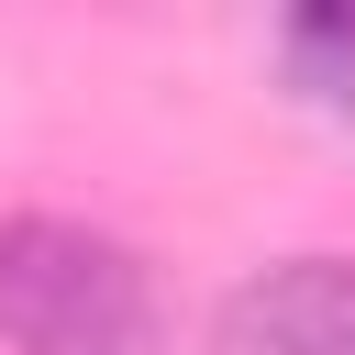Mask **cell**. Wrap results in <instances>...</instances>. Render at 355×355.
I'll return each mask as SVG.
<instances>
[{"mask_svg":"<svg viewBox=\"0 0 355 355\" xmlns=\"http://www.w3.org/2000/svg\"><path fill=\"white\" fill-rule=\"evenodd\" d=\"M222 355H355V266L288 255L222 300Z\"/></svg>","mask_w":355,"mask_h":355,"instance_id":"cell-2","label":"cell"},{"mask_svg":"<svg viewBox=\"0 0 355 355\" xmlns=\"http://www.w3.org/2000/svg\"><path fill=\"white\" fill-rule=\"evenodd\" d=\"M0 344L11 355H178L155 266L67 211L0 222Z\"/></svg>","mask_w":355,"mask_h":355,"instance_id":"cell-1","label":"cell"},{"mask_svg":"<svg viewBox=\"0 0 355 355\" xmlns=\"http://www.w3.org/2000/svg\"><path fill=\"white\" fill-rule=\"evenodd\" d=\"M288 78H300V100H322L333 122H355V11L288 22Z\"/></svg>","mask_w":355,"mask_h":355,"instance_id":"cell-3","label":"cell"}]
</instances>
